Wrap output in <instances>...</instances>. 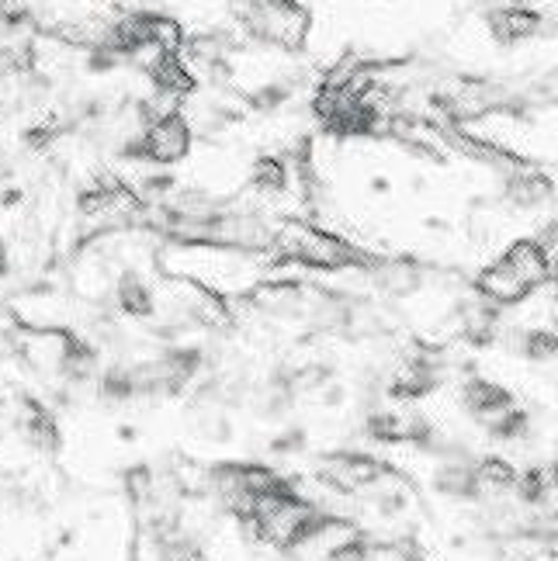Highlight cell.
I'll return each mask as SVG.
<instances>
[{
  "mask_svg": "<svg viewBox=\"0 0 558 561\" xmlns=\"http://www.w3.org/2000/svg\"><path fill=\"white\" fill-rule=\"evenodd\" d=\"M434 492L455 503H482L476 461H441L434 471Z\"/></svg>",
  "mask_w": 558,
  "mask_h": 561,
  "instance_id": "cell-5",
  "label": "cell"
},
{
  "mask_svg": "<svg viewBox=\"0 0 558 561\" xmlns=\"http://www.w3.org/2000/svg\"><path fill=\"white\" fill-rule=\"evenodd\" d=\"M253 187L264 191V194H282L288 187V170L277 157H264L253 163V174H250Z\"/></svg>",
  "mask_w": 558,
  "mask_h": 561,
  "instance_id": "cell-12",
  "label": "cell"
},
{
  "mask_svg": "<svg viewBox=\"0 0 558 561\" xmlns=\"http://www.w3.org/2000/svg\"><path fill=\"white\" fill-rule=\"evenodd\" d=\"M271 250H274L277 261H292L298 267L327 271V274L351 271V267H368V264L361 261V253L348 240H340L337 232L309 226V222H282V226H274Z\"/></svg>",
  "mask_w": 558,
  "mask_h": 561,
  "instance_id": "cell-1",
  "label": "cell"
},
{
  "mask_svg": "<svg viewBox=\"0 0 558 561\" xmlns=\"http://www.w3.org/2000/svg\"><path fill=\"white\" fill-rule=\"evenodd\" d=\"M486 426H489V437L492 440H500V444H521L531 434V416L524 413L521 405H510V409H503L500 416H492Z\"/></svg>",
  "mask_w": 558,
  "mask_h": 561,
  "instance_id": "cell-9",
  "label": "cell"
},
{
  "mask_svg": "<svg viewBox=\"0 0 558 561\" xmlns=\"http://www.w3.org/2000/svg\"><path fill=\"white\" fill-rule=\"evenodd\" d=\"M462 405L468 416H476L482 423H489L492 416H500L503 409L513 405V396L506 392L503 385L489 381V378H468L462 385Z\"/></svg>",
  "mask_w": 558,
  "mask_h": 561,
  "instance_id": "cell-6",
  "label": "cell"
},
{
  "mask_svg": "<svg viewBox=\"0 0 558 561\" xmlns=\"http://www.w3.org/2000/svg\"><path fill=\"white\" fill-rule=\"evenodd\" d=\"M11 271V261H8V253L4 250H0V277H4Z\"/></svg>",
  "mask_w": 558,
  "mask_h": 561,
  "instance_id": "cell-13",
  "label": "cell"
},
{
  "mask_svg": "<svg viewBox=\"0 0 558 561\" xmlns=\"http://www.w3.org/2000/svg\"><path fill=\"white\" fill-rule=\"evenodd\" d=\"M375 285L389 298H410L423 288V271L410 261H382L372 264Z\"/></svg>",
  "mask_w": 558,
  "mask_h": 561,
  "instance_id": "cell-8",
  "label": "cell"
},
{
  "mask_svg": "<svg viewBox=\"0 0 558 561\" xmlns=\"http://www.w3.org/2000/svg\"><path fill=\"white\" fill-rule=\"evenodd\" d=\"M232 11L250 38L285 53L303 46L312 25L309 11L298 0H232Z\"/></svg>",
  "mask_w": 558,
  "mask_h": 561,
  "instance_id": "cell-2",
  "label": "cell"
},
{
  "mask_svg": "<svg viewBox=\"0 0 558 561\" xmlns=\"http://www.w3.org/2000/svg\"><path fill=\"white\" fill-rule=\"evenodd\" d=\"M548 194H551V184L542 174H517L506 187V198L513 208H534V205H542Z\"/></svg>",
  "mask_w": 558,
  "mask_h": 561,
  "instance_id": "cell-10",
  "label": "cell"
},
{
  "mask_svg": "<svg viewBox=\"0 0 558 561\" xmlns=\"http://www.w3.org/2000/svg\"><path fill=\"white\" fill-rule=\"evenodd\" d=\"M489 28H492V38L503 42V46H517V42L542 32V14L531 11L527 4L489 11Z\"/></svg>",
  "mask_w": 558,
  "mask_h": 561,
  "instance_id": "cell-7",
  "label": "cell"
},
{
  "mask_svg": "<svg viewBox=\"0 0 558 561\" xmlns=\"http://www.w3.org/2000/svg\"><path fill=\"white\" fill-rule=\"evenodd\" d=\"M521 354L531 364H558V333H551V330H531V333H524Z\"/></svg>",
  "mask_w": 558,
  "mask_h": 561,
  "instance_id": "cell-11",
  "label": "cell"
},
{
  "mask_svg": "<svg viewBox=\"0 0 558 561\" xmlns=\"http://www.w3.org/2000/svg\"><path fill=\"white\" fill-rule=\"evenodd\" d=\"M191 142H195V133H191L187 118L178 112V115L146 122L143 136L133 146H125V157H136V160L157 163V167H170V163H181L191 153Z\"/></svg>",
  "mask_w": 558,
  "mask_h": 561,
  "instance_id": "cell-3",
  "label": "cell"
},
{
  "mask_svg": "<svg viewBox=\"0 0 558 561\" xmlns=\"http://www.w3.org/2000/svg\"><path fill=\"white\" fill-rule=\"evenodd\" d=\"M385 474V465L368 455H351V450H337V455L323 458L319 465V482L340 495H357L368 492Z\"/></svg>",
  "mask_w": 558,
  "mask_h": 561,
  "instance_id": "cell-4",
  "label": "cell"
}]
</instances>
